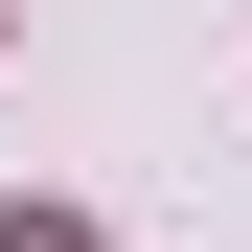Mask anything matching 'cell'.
<instances>
[{
	"label": "cell",
	"instance_id": "6da1fadb",
	"mask_svg": "<svg viewBox=\"0 0 252 252\" xmlns=\"http://www.w3.org/2000/svg\"><path fill=\"white\" fill-rule=\"evenodd\" d=\"M0 252H92V229H69V206H0Z\"/></svg>",
	"mask_w": 252,
	"mask_h": 252
}]
</instances>
